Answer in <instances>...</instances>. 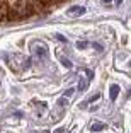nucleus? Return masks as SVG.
<instances>
[{"label":"nucleus","mask_w":131,"mask_h":133,"mask_svg":"<svg viewBox=\"0 0 131 133\" xmlns=\"http://www.w3.org/2000/svg\"><path fill=\"white\" fill-rule=\"evenodd\" d=\"M31 53L34 56H38V58H43V56L46 55V46H43V44H34V46L31 48Z\"/></svg>","instance_id":"obj_1"},{"label":"nucleus","mask_w":131,"mask_h":133,"mask_svg":"<svg viewBox=\"0 0 131 133\" xmlns=\"http://www.w3.org/2000/svg\"><path fill=\"white\" fill-rule=\"evenodd\" d=\"M68 14L70 16H82V14H85V7H72Z\"/></svg>","instance_id":"obj_2"},{"label":"nucleus","mask_w":131,"mask_h":133,"mask_svg":"<svg viewBox=\"0 0 131 133\" xmlns=\"http://www.w3.org/2000/svg\"><path fill=\"white\" fill-rule=\"evenodd\" d=\"M118 94H119V87H118V85H112V87H111V92H109V96H111L112 101L118 97Z\"/></svg>","instance_id":"obj_3"},{"label":"nucleus","mask_w":131,"mask_h":133,"mask_svg":"<svg viewBox=\"0 0 131 133\" xmlns=\"http://www.w3.org/2000/svg\"><path fill=\"white\" fill-rule=\"evenodd\" d=\"M106 125L104 123H94L92 125V131H99V130H104Z\"/></svg>","instance_id":"obj_4"},{"label":"nucleus","mask_w":131,"mask_h":133,"mask_svg":"<svg viewBox=\"0 0 131 133\" xmlns=\"http://www.w3.org/2000/svg\"><path fill=\"white\" fill-rule=\"evenodd\" d=\"M60 62H61V65H63V66H66V68H70V66H72V63H70L68 60L65 58V56H61V58H60Z\"/></svg>","instance_id":"obj_5"},{"label":"nucleus","mask_w":131,"mask_h":133,"mask_svg":"<svg viewBox=\"0 0 131 133\" xmlns=\"http://www.w3.org/2000/svg\"><path fill=\"white\" fill-rule=\"evenodd\" d=\"M84 89H85V80L80 78V80H78V90H84Z\"/></svg>","instance_id":"obj_6"},{"label":"nucleus","mask_w":131,"mask_h":133,"mask_svg":"<svg viewBox=\"0 0 131 133\" xmlns=\"http://www.w3.org/2000/svg\"><path fill=\"white\" fill-rule=\"evenodd\" d=\"M73 92H75L73 89H68V90L65 92V97H70V96H73Z\"/></svg>","instance_id":"obj_7"},{"label":"nucleus","mask_w":131,"mask_h":133,"mask_svg":"<svg viewBox=\"0 0 131 133\" xmlns=\"http://www.w3.org/2000/svg\"><path fill=\"white\" fill-rule=\"evenodd\" d=\"M97 99H100V96L99 94H94L92 97H90V102H94V101H97Z\"/></svg>","instance_id":"obj_8"},{"label":"nucleus","mask_w":131,"mask_h":133,"mask_svg":"<svg viewBox=\"0 0 131 133\" xmlns=\"http://www.w3.org/2000/svg\"><path fill=\"white\" fill-rule=\"evenodd\" d=\"M77 46H78V48H85V46H87V43H84V41H78Z\"/></svg>","instance_id":"obj_9"},{"label":"nucleus","mask_w":131,"mask_h":133,"mask_svg":"<svg viewBox=\"0 0 131 133\" xmlns=\"http://www.w3.org/2000/svg\"><path fill=\"white\" fill-rule=\"evenodd\" d=\"M60 104H61V106H65V104H66V97H63V99H60Z\"/></svg>","instance_id":"obj_10"},{"label":"nucleus","mask_w":131,"mask_h":133,"mask_svg":"<svg viewBox=\"0 0 131 133\" xmlns=\"http://www.w3.org/2000/svg\"><path fill=\"white\" fill-rule=\"evenodd\" d=\"M54 133H65V130H63V128H56V130H54Z\"/></svg>","instance_id":"obj_11"},{"label":"nucleus","mask_w":131,"mask_h":133,"mask_svg":"<svg viewBox=\"0 0 131 133\" xmlns=\"http://www.w3.org/2000/svg\"><path fill=\"white\" fill-rule=\"evenodd\" d=\"M121 2H123V0H116V4H118V5H119V4H121Z\"/></svg>","instance_id":"obj_12"},{"label":"nucleus","mask_w":131,"mask_h":133,"mask_svg":"<svg viewBox=\"0 0 131 133\" xmlns=\"http://www.w3.org/2000/svg\"><path fill=\"white\" fill-rule=\"evenodd\" d=\"M104 2H106V4H109V2H111V0H104Z\"/></svg>","instance_id":"obj_13"}]
</instances>
